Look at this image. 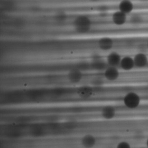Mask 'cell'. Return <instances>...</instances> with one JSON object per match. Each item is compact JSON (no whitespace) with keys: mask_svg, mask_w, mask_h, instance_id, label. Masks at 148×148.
Returning <instances> with one entry per match:
<instances>
[{"mask_svg":"<svg viewBox=\"0 0 148 148\" xmlns=\"http://www.w3.org/2000/svg\"><path fill=\"white\" fill-rule=\"evenodd\" d=\"M92 21L88 16L80 15L77 16L73 21L74 27L91 26Z\"/></svg>","mask_w":148,"mask_h":148,"instance_id":"obj_11","label":"cell"},{"mask_svg":"<svg viewBox=\"0 0 148 148\" xmlns=\"http://www.w3.org/2000/svg\"><path fill=\"white\" fill-rule=\"evenodd\" d=\"M119 76L120 73L117 67L108 66L103 72V77L105 79L110 82L117 80Z\"/></svg>","mask_w":148,"mask_h":148,"instance_id":"obj_3","label":"cell"},{"mask_svg":"<svg viewBox=\"0 0 148 148\" xmlns=\"http://www.w3.org/2000/svg\"><path fill=\"white\" fill-rule=\"evenodd\" d=\"M122 58L120 54L116 52L110 53L106 57V61L108 66L119 68Z\"/></svg>","mask_w":148,"mask_h":148,"instance_id":"obj_5","label":"cell"},{"mask_svg":"<svg viewBox=\"0 0 148 148\" xmlns=\"http://www.w3.org/2000/svg\"><path fill=\"white\" fill-rule=\"evenodd\" d=\"M127 14L119 11L115 12L112 16V21L115 25L121 26L127 22Z\"/></svg>","mask_w":148,"mask_h":148,"instance_id":"obj_7","label":"cell"},{"mask_svg":"<svg viewBox=\"0 0 148 148\" xmlns=\"http://www.w3.org/2000/svg\"><path fill=\"white\" fill-rule=\"evenodd\" d=\"M67 18L66 14L64 13H59L55 15L54 19L58 22H62L65 21Z\"/></svg>","mask_w":148,"mask_h":148,"instance_id":"obj_15","label":"cell"},{"mask_svg":"<svg viewBox=\"0 0 148 148\" xmlns=\"http://www.w3.org/2000/svg\"><path fill=\"white\" fill-rule=\"evenodd\" d=\"M89 1H91L92 2H97L98 1H99L100 0H89Z\"/></svg>","mask_w":148,"mask_h":148,"instance_id":"obj_17","label":"cell"},{"mask_svg":"<svg viewBox=\"0 0 148 148\" xmlns=\"http://www.w3.org/2000/svg\"><path fill=\"white\" fill-rule=\"evenodd\" d=\"M116 115V110L113 107L110 106L103 107L101 111V116L107 119L113 118Z\"/></svg>","mask_w":148,"mask_h":148,"instance_id":"obj_12","label":"cell"},{"mask_svg":"<svg viewBox=\"0 0 148 148\" xmlns=\"http://www.w3.org/2000/svg\"><path fill=\"white\" fill-rule=\"evenodd\" d=\"M134 63L135 67L138 68H143L146 67L148 64V58L147 55L143 53H137L134 56Z\"/></svg>","mask_w":148,"mask_h":148,"instance_id":"obj_8","label":"cell"},{"mask_svg":"<svg viewBox=\"0 0 148 148\" xmlns=\"http://www.w3.org/2000/svg\"><path fill=\"white\" fill-rule=\"evenodd\" d=\"M90 62L91 71L97 72H104L108 66L106 60L100 57H94Z\"/></svg>","mask_w":148,"mask_h":148,"instance_id":"obj_2","label":"cell"},{"mask_svg":"<svg viewBox=\"0 0 148 148\" xmlns=\"http://www.w3.org/2000/svg\"><path fill=\"white\" fill-rule=\"evenodd\" d=\"M124 104L129 109H136L140 105L141 98L137 93L130 92L125 94L123 99Z\"/></svg>","mask_w":148,"mask_h":148,"instance_id":"obj_1","label":"cell"},{"mask_svg":"<svg viewBox=\"0 0 148 148\" xmlns=\"http://www.w3.org/2000/svg\"><path fill=\"white\" fill-rule=\"evenodd\" d=\"M79 142L80 146L86 148H90L93 147L96 145L97 138L91 134H86L82 136V135H80Z\"/></svg>","mask_w":148,"mask_h":148,"instance_id":"obj_4","label":"cell"},{"mask_svg":"<svg viewBox=\"0 0 148 148\" xmlns=\"http://www.w3.org/2000/svg\"><path fill=\"white\" fill-rule=\"evenodd\" d=\"M130 147V145L128 142H120L117 145V148H129Z\"/></svg>","mask_w":148,"mask_h":148,"instance_id":"obj_16","label":"cell"},{"mask_svg":"<svg viewBox=\"0 0 148 148\" xmlns=\"http://www.w3.org/2000/svg\"><path fill=\"white\" fill-rule=\"evenodd\" d=\"M146 47H147V49H148V40H147V43H146Z\"/></svg>","mask_w":148,"mask_h":148,"instance_id":"obj_20","label":"cell"},{"mask_svg":"<svg viewBox=\"0 0 148 148\" xmlns=\"http://www.w3.org/2000/svg\"><path fill=\"white\" fill-rule=\"evenodd\" d=\"M118 8L119 11L127 15L132 12L134 5L131 0H122L119 3Z\"/></svg>","mask_w":148,"mask_h":148,"instance_id":"obj_9","label":"cell"},{"mask_svg":"<svg viewBox=\"0 0 148 148\" xmlns=\"http://www.w3.org/2000/svg\"><path fill=\"white\" fill-rule=\"evenodd\" d=\"M146 145H147V147H148V138L146 140Z\"/></svg>","mask_w":148,"mask_h":148,"instance_id":"obj_19","label":"cell"},{"mask_svg":"<svg viewBox=\"0 0 148 148\" xmlns=\"http://www.w3.org/2000/svg\"><path fill=\"white\" fill-rule=\"evenodd\" d=\"M128 21L132 25L138 26L142 25L144 23V19L142 15L135 14L130 17Z\"/></svg>","mask_w":148,"mask_h":148,"instance_id":"obj_13","label":"cell"},{"mask_svg":"<svg viewBox=\"0 0 148 148\" xmlns=\"http://www.w3.org/2000/svg\"><path fill=\"white\" fill-rule=\"evenodd\" d=\"M114 45V40L109 37L101 38L97 42L98 47L102 51H110L113 48Z\"/></svg>","mask_w":148,"mask_h":148,"instance_id":"obj_6","label":"cell"},{"mask_svg":"<svg viewBox=\"0 0 148 148\" xmlns=\"http://www.w3.org/2000/svg\"><path fill=\"white\" fill-rule=\"evenodd\" d=\"M147 86H148V82H147Z\"/></svg>","mask_w":148,"mask_h":148,"instance_id":"obj_21","label":"cell"},{"mask_svg":"<svg viewBox=\"0 0 148 148\" xmlns=\"http://www.w3.org/2000/svg\"><path fill=\"white\" fill-rule=\"evenodd\" d=\"M138 1L142 2H148V0H138Z\"/></svg>","mask_w":148,"mask_h":148,"instance_id":"obj_18","label":"cell"},{"mask_svg":"<svg viewBox=\"0 0 148 148\" xmlns=\"http://www.w3.org/2000/svg\"><path fill=\"white\" fill-rule=\"evenodd\" d=\"M119 67L123 71H126L132 70L135 67L133 58L130 56H125L122 58Z\"/></svg>","mask_w":148,"mask_h":148,"instance_id":"obj_10","label":"cell"},{"mask_svg":"<svg viewBox=\"0 0 148 148\" xmlns=\"http://www.w3.org/2000/svg\"><path fill=\"white\" fill-rule=\"evenodd\" d=\"M91 29V26L74 27V30L77 33L79 34H85L89 33Z\"/></svg>","mask_w":148,"mask_h":148,"instance_id":"obj_14","label":"cell"}]
</instances>
